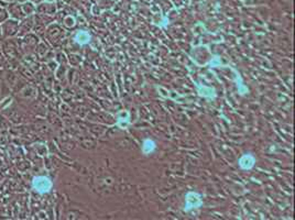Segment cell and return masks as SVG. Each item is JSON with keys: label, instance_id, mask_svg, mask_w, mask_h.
<instances>
[{"label": "cell", "instance_id": "obj_5", "mask_svg": "<svg viewBox=\"0 0 295 220\" xmlns=\"http://www.w3.org/2000/svg\"><path fill=\"white\" fill-rule=\"evenodd\" d=\"M75 41H76L78 44L85 45L91 41V35H89L86 31H78L76 33V35H75Z\"/></svg>", "mask_w": 295, "mask_h": 220}, {"label": "cell", "instance_id": "obj_6", "mask_svg": "<svg viewBox=\"0 0 295 220\" xmlns=\"http://www.w3.org/2000/svg\"><path fill=\"white\" fill-rule=\"evenodd\" d=\"M154 150H155V142L154 141H152V140H150V139H147L143 141V145H142L143 154L149 155V154L152 153Z\"/></svg>", "mask_w": 295, "mask_h": 220}, {"label": "cell", "instance_id": "obj_1", "mask_svg": "<svg viewBox=\"0 0 295 220\" xmlns=\"http://www.w3.org/2000/svg\"><path fill=\"white\" fill-rule=\"evenodd\" d=\"M33 188L40 194H46L52 190V180L46 176H36L32 180Z\"/></svg>", "mask_w": 295, "mask_h": 220}, {"label": "cell", "instance_id": "obj_4", "mask_svg": "<svg viewBox=\"0 0 295 220\" xmlns=\"http://www.w3.org/2000/svg\"><path fill=\"white\" fill-rule=\"evenodd\" d=\"M129 118H130V115H129L128 111L126 110H122L118 114V125L119 128L121 129H126L129 124Z\"/></svg>", "mask_w": 295, "mask_h": 220}, {"label": "cell", "instance_id": "obj_2", "mask_svg": "<svg viewBox=\"0 0 295 220\" xmlns=\"http://www.w3.org/2000/svg\"><path fill=\"white\" fill-rule=\"evenodd\" d=\"M202 198L198 194L196 193L190 192L186 195V199H185V211H190L192 209L195 208H199L202 206Z\"/></svg>", "mask_w": 295, "mask_h": 220}, {"label": "cell", "instance_id": "obj_3", "mask_svg": "<svg viewBox=\"0 0 295 220\" xmlns=\"http://www.w3.org/2000/svg\"><path fill=\"white\" fill-rule=\"evenodd\" d=\"M255 156L251 155V154H246L239 160V166H240L242 170H251V168L255 166Z\"/></svg>", "mask_w": 295, "mask_h": 220}]
</instances>
